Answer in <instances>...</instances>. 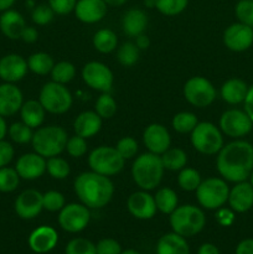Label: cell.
<instances>
[{"label": "cell", "instance_id": "obj_1", "mask_svg": "<svg viewBox=\"0 0 253 254\" xmlns=\"http://www.w3.org/2000/svg\"><path fill=\"white\" fill-rule=\"evenodd\" d=\"M216 168L221 178L228 183L246 181L253 170V145L242 139L226 144L218 151Z\"/></svg>", "mask_w": 253, "mask_h": 254}, {"label": "cell", "instance_id": "obj_2", "mask_svg": "<svg viewBox=\"0 0 253 254\" xmlns=\"http://www.w3.org/2000/svg\"><path fill=\"white\" fill-rule=\"evenodd\" d=\"M73 190L79 202L88 208H103L114 195V185L111 179L92 170L81 173L74 179Z\"/></svg>", "mask_w": 253, "mask_h": 254}, {"label": "cell", "instance_id": "obj_3", "mask_svg": "<svg viewBox=\"0 0 253 254\" xmlns=\"http://www.w3.org/2000/svg\"><path fill=\"white\" fill-rule=\"evenodd\" d=\"M165 168L160 155L153 153H144L136 156L131 165V179L140 190H155L163 180Z\"/></svg>", "mask_w": 253, "mask_h": 254}, {"label": "cell", "instance_id": "obj_4", "mask_svg": "<svg viewBox=\"0 0 253 254\" xmlns=\"http://www.w3.org/2000/svg\"><path fill=\"white\" fill-rule=\"evenodd\" d=\"M68 134L66 129L60 126L40 127L32 135L31 145L35 153L45 159L59 156L66 150Z\"/></svg>", "mask_w": 253, "mask_h": 254}, {"label": "cell", "instance_id": "obj_5", "mask_svg": "<svg viewBox=\"0 0 253 254\" xmlns=\"http://www.w3.org/2000/svg\"><path fill=\"white\" fill-rule=\"evenodd\" d=\"M169 217L173 232L185 238L200 233L206 225V216L203 211L193 205L178 206Z\"/></svg>", "mask_w": 253, "mask_h": 254}, {"label": "cell", "instance_id": "obj_6", "mask_svg": "<svg viewBox=\"0 0 253 254\" xmlns=\"http://www.w3.org/2000/svg\"><path fill=\"white\" fill-rule=\"evenodd\" d=\"M190 141L193 149L203 155H217L225 145L222 131L211 122H198L190 133Z\"/></svg>", "mask_w": 253, "mask_h": 254}, {"label": "cell", "instance_id": "obj_7", "mask_svg": "<svg viewBox=\"0 0 253 254\" xmlns=\"http://www.w3.org/2000/svg\"><path fill=\"white\" fill-rule=\"evenodd\" d=\"M195 192L201 207L205 210H218L227 202L230 188L225 179L207 178L201 181Z\"/></svg>", "mask_w": 253, "mask_h": 254}, {"label": "cell", "instance_id": "obj_8", "mask_svg": "<svg viewBox=\"0 0 253 254\" xmlns=\"http://www.w3.org/2000/svg\"><path fill=\"white\" fill-rule=\"evenodd\" d=\"M126 160L122 158L116 146L101 145L89 153L88 166L92 171L104 176L117 175L124 168Z\"/></svg>", "mask_w": 253, "mask_h": 254}, {"label": "cell", "instance_id": "obj_9", "mask_svg": "<svg viewBox=\"0 0 253 254\" xmlns=\"http://www.w3.org/2000/svg\"><path fill=\"white\" fill-rule=\"evenodd\" d=\"M39 101L47 113L63 114L71 109L73 97L66 84L51 81L42 86Z\"/></svg>", "mask_w": 253, "mask_h": 254}, {"label": "cell", "instance_id": "obj_10", "mask_svg": "<svg viewBox=\"0 0 253 254\" xmlns=\"http://www.w3.org/2000/svg\"><path fill=\"white\" fill-rule=\"evenodd\" d=\"M186 102L196 108H206L215 102L217 91L215 86L202 76H193L185 82L183 88Z\"/></svg>", "mask_w": 253, "mask_h": 254}, {"label": "cell", "instance_id": "obj_11", "mask_svg": "<svg viewBox=\"0 0 253 254\" xmlns=\"http://www.w3.org/2000/svg\"><path fill=\"white\" fill-rule=\"evenodd\" d=\"M91 212L83 203H67L59 212V225L68 233H78L88 226Z\"/></svg>", "mask_w": 253, "mask_h": 254}, {"label": "cell", "instance_id": "obj_12", "mask_svg": "<svg viewBox=\"0 0 253 254\" xmlns=\"http://www.w3.org/2000/svg\"><path fill=\"white\" fill-rule=\"evenodd\" d=\"M82 79L89 88L101 93L109 92L113 87L114 76L107 64L99 61H91L83 66L81 71Z\"/></svg>", "mask_w": 253, "mask_h": 254}, {"label": "cell", "instance_id": "obj_13", "mask_svg": "<svg viewBox=\"0 0 253 254\" xmlns=\"http://www.w3.org/2000/svg\"><path fill=\"white\" fill-rule=\"evenodd\" d=\"M218 128L223 135L232 139H241L251 133L253 129V122L245 111L228 109L221 116Z\"/></svg>", "mask_w": 253, "mask_h": 254}, {"label": "cell", "instance_id": "obj_14", "mask_svg": "<svg viewBox=\"0 0 253 254\" xmlns=\"http://www.w3.org/2000/svg\"><path fill=\"white\" fill-rule=\"evenodd\" d=\"M223 45L230 51H247L253 45V27L247 26L242 22H235L226 27L223 31Z\"/></svg>", "mask_w": 253, "mask_h": 254}, {"label": "cell", "instance_id": "obj_15", "mask_svg": "<svg viewBox=\"0 0 253 254\" xmlns=\"http://www.w3.org/2000/svg\"><path fill=\"white\" fill-rule=\"evenodd\" d=\"M14 208L16 215L22 220H32L37 217L44 210L42 193L35 189L24 190L15 200Z\"/></svg>", "mask_w": 253, "mask_h": 254}, {"label": "cell", "instance_id": "obj_16", "mask_svg": "<svg viewBox=\"0 0 253 254\" xmlns=\"http://www.w3.org/2000/svg\"><path fill=\"white\" fill-rule=\"evenodd\" d=\"M143 143L149 153L161 155L171 148V135L163 124L151 123L144 129Z\"/></svg>", "mask_w": 253, "mask_h": 254}, {"label": "cell", "instance_id": "obj_17", "mask_svg": "<svg viewBox=\"0 0 253 254\" xmlns=\"http://www.w3.org/2000/svg\"><path fill=\"white\" fill-rule=\"evenodd\" d=\"M126 208L129 213L138 220H151L158 211L154 195H150L149 191L144 190L135 191L129 195Z\"/></svg>", "mask_w": 253, "mask_h": 254}, {"label": "cell", "instance_id": "obj_18", "mask_svg": "<svg viewBox=\"0 0 253 254\" xmlns=\"http://www.w3.org/2000/svg\"><path fill=\"white\" fill-rule=\"evenodd\" d=\"M27 60L17 54L5 55L0 59V78L7 83H16L26 76Z\"/></svg>", "mask_w": 253, "mask_h": 254}, {"label": "cell", "instance_id": "obj_19", "mask_svg": "<svg viewBox=\"0 0 253 254\" xmlns=\"http://www.w3.org/2000/svg\"><path fill=\"white\" fill-rule=\"evenodd\" d=\"M15 170L20 179L36 180L46 173V159L37 153H27L20 156L15 164Z\"/></svg>", "mask_w": 253, "mask_h": 254}, {"label": "cell", "instance_id": "obj_20", "mask_svg": "<svg viewBox=\"0 0 253 254\" xmlns=\"http://www.w3.org/2000/svg\"><path fill=\"white\" fill-rule=\"evenodd\" d=\"M108 5L103 0H77L74 15L83 24H96L104 19Z\"/></svg>", "mask_w": 253, "mask_h": 254}, {"label": "cell", "instance_id": "obj_21", "mask_svg": "<svg viewBox=\"0 0 253 254\" xmlns=\"http://www.w3.org/2000/svg\"><path fill=\"white\" fill-rule=\"evenodd\" d=\"M27 242L32 252L44 254L56 247L59 242V233L51 226H40L30 233Z\"/></svg>", "mask_w": 253, "mask_h": 254}, {"label": "cell", "instance_id": "obj_22", "mask_svg": "<svg viewBox=\"0 0 253 254\" xmlns=\"http://www.w3.org/2000/svg\"><path fill=\"white\" fill-rule=\"evenodd\" d=\"M228 205L233 212L245 213L253 207V186L250 181H241L230 189Z\"/></svg>", "mask_w": 253, "mask_h": 254}, {"label": "cell", "instance_id": "obj_23", "mask_svg": "<svg viewBox=\"0 0 253 254\" xmlns=\"http://www.w3.org/2000/svg\"><path fill=\"white\" fill-rule=\"evenodd\" d=\"M22 103L24 96L19 87L7 82L0 84V116L4 118L14 116L20 112Z\"/></svg>", "mask_w": 253, "mask_h": 254}, {"label": "cell", "instance_id": "obj_24", "mask_svg": "<svg viewBox=\"0 0 253 254\" xmlns=\"http://www.w3.org/2000/svg\"><path fill=\"white\" fill-rule=\"evenodd\" d=\"M149 19L146 12L139 7L126 10L122 16V30L129 37H138L148 27Z\"/></svg>", "mask_w": 253, "mask_h": 254}, {"label": "cell", "instance_id": "obj_25", "mask_svg": "<svg viewBox=\"0 0 253 254\" xmlns=\"http://www.w3.org/2000/svg\"><path fill=\"white\" fill-rule=\"evenodd\" d=\"M103 119L94 111H84L76 117L73 122V130L76 135L89 139L99 133Z\"/></svg>", "mask_w": 253, "mask_h": 254}, {"label": "cell", "instance_id": "obj_26", "mask_svg": "<svg viewBox=\"0 0 253 254\" xmlns=\"http://www.w3.org/2000/svg\"><path fill=\"white\" fill-rule=\"evenodd\" d=\"M26 27L24 16L16 10H5L0 15V30L2 35L10 40L21 39L24 29Z\"/></svg>", "mask_w": 253, "mask_h": 254}, {"label": "cell", "instance_id": "obj_27", "mask_svg": "<svg viewBox=\"0 0 253 254\" xmlns=\"http://www.w3.org/2000/svg\"><path fill=\"white\" fill-rule=\"evenodd\" d=\"M250 86L241 78H230L221 86V98L231 106L245 102Z\"/></svg>", "mask_w": 253, "mask_h": 254}, {"label": "cell", "instance_id": "obj_28", "mask_svg": "<svg viewBox=\"0 0 253 254\" xmlns=\"http://www.w3.org/2000/svg\"><path fill=\"white\" fill-rule=\"evenodd\" d=\"M156 254H190L186 238L175 232L161 236L156 245Z\"/></svg>", "mask_w": 253, "mask_h": 254}, {"label": "cell", "instance_id": "obj_29", "mask_svg": "<svg viewBox=\"0 0 253 254\" xmlns=\"http://www.w3.org/2000/svg\"><path fill=\"white\" fill-rule=\"evenodd\" d=\"M46 116V111L40 103L39 99H29L24 102L20 109L21 122H24L30 128L37 129L42 126Z\"/></svg>", "mask_w": 253, "mask_h": 254}, {"label": "cell", "instance_id": "obj_30", "mask_svg": "<svg viewBox=\"0 0 253 254\" xmlns=\"http://www.w3.org/2000/svg\"><path fill=\"white\" fill-rule=\"evenodd\" d=\"M93 47L101 54H111L118 47V37L111 29H101L93 35Z\"/></svg>", "mask_w": 253, "mask_h": 254}, {"label": "cell", "instance_id": "obj_31", "mask_svg": "<svg viewBox=\"0 0 253 254\" xmlns=\"http://www.w3.org/2000/svg\"><path fill=\"white\" fill-rule=\"evenodd\" d=\"M154 200H155L158 211H160L164 215H170L179 206L178 193L170 188L159 189L155 195H154Z\"/></svg>", "mask_w": 253, "mask_h": 254}, {"label": "cell", "instance_id": "obj_32", "mask_svg": "<svg viewBox=\"0 0 253 254\" xmlns=\"http://www.w3.org/2000/svg\"><path fill=\"white\" fill-rule=\"evenodd\" d=\"M55 66V61L51 55L46 52H35L30 55L27 59V67L31 72L39 76H46L51 73L52 68Z\"/></svg>", "mask_w": 253, "mask_h": 254}, {"label": "cell", "instance_id": "obj_33", "mask_svg": "<svg viewBox=\"0 0 253 254\" xmlns=\"http://www.w3.org/2000/svg\"><path fill=\"white\" fill-rule=\"evenodd\" d=\"M165 170L180 171L188 164V154L180 148H169L160 155Z\"/></svg>", "mask_w": 253, "mask_h": 254}, {"label": "cell", "instance_id": "obj_34", "mask_svg": "<svg viewBox=\"0 0 253 254\" xmlns=\"http://www.w3.org/2000/svg\"><path fill=\"white\" fill-rule=\"evenodd\" d=\"M140 56V50L135 45V42L126 41L122 44L117 50V60L124 67H131L138 62Z\"/></svg>", "mask_w": 253, "mask_h": 254}, {"label": "cell", "instance_id": "obj_35", "mask_svg": "<svg viewBox=\"0 0 253 254\" xmlns=\"http://www.w3.org/2000/svg\"><path fill=\"white\" fill-rule=\"evenodd\" d=\"M201 181H202V179H201L200 173L196 169L185 166V168L179 171L178 185L180 186L181 190L188 191V192L196 191Z\"/></svg>", "mask_w": 253, "mask_h": 254}, {"label": "cell", "instance_id": "obj_36", "mask_svg": "<svg viewBox=\"0 0 253 254\" xmlns=\"http://www.w3.org/2000/svg\"><path fill=\"white\" fill-rule=\"evenodd\" d=\"M197 117L192 112H180L174 116L171 121V127L175 131L180 134H189L197 126Z\"/></svg>", "mask_w": 253, "mask_h": 254}, {"label": "cell", "instance_id": "obj_37", "mask_svg": "<svg viewBox=\"0 0 253 254\" xmlns=\"http://www.w3.org/2000/svg\"><path fill=\"white\" fill-rule=\"evenodd\" d=\"M50 74H51V81L61 84H67L76 77V67L68 61H60L55 64Z\"/></svg>", "mask_w": 253, "mask_h": 254}, {"label": "cell", "instance_id": "obj_38", "mask_svg": "<svg viewBox=\"0 0 253 254\" xmlns=\"http://www.w3.org/2000/svg\"><path fill=\"white\" fill-rule=\"evenodd\" d=\"M46 171L52 179L64 180L71 173V168L68 161L59 155L46 159Z\"/></svg>", "mask_w": 253, "mask_h": 254}, {"label": "cell", "instance_id": "obj_39", "mask_svg": "<svg viewBox=\"0 0 253 254\" xmlns=\"http://www.w3.org/2000/svg\"><path fill=\"white\" fill-rule=\"evenodd\" d=\"M117 109H118V106H117L116 99L109 94V92L102 93L94 103V112L102 119H111L117 113Z\"/></svg>", "mask_w": 253, "mask_h": 254}, {"label": "cell", "instance_id": "obj_40", "mask_svg": "<svg viewBox=\"0 0 253 254\" xmlns=\"http://www.w3.org/2000/svg\"><path fill=\"white\" fill-rule=\"evenodd\" d=\"M155 9L165 16H176L188 7L189 0H154Z\"/></svg>", "mask_w": 253, "mask_h": 254}, {"label": "cell", "instance_id": "obj_41", "mask_svg": "<svg viewBox=\"0 0 253 254\" xmlns=\"http://www.w3.org/2000/svg\"><path fill=\"white\" fill-rule=\"evenodd\" d=\"M7 134L14 143L27 144L31 143L34 131H32V128L26 126L24 122H15L7 128Z\"/></svg>", "mask_w": 253, "mask_h": 254}, {"label": "cell", "instance_id": "obj_42", "mask_svg": "<svg viewBox=\"0 0 253 254\" xmlns=\"http://www.w3.org/2000/svg\"><path fill=\"white\" fill-rule=\"evenodd\" d=\"M20 185V176L15 168H0V192H12Z\"/></svg>", "mask_w": 253, "mask_h": 254}, {"label": "cell", "instance_id": "obj_43", "mask_svg": "<svg viewBox=\"0 0 253 254\" xmlns=\"http://www.w3.org/2000/svg\"><path fill=\"white\" fill-rule=\"evenodd\" d=\"M42 202H44V210L49 212H60L66 205L64 196L56 190H50L42 193Z\"/></svg>", "mask_w": 253, "mask_h": 254}, {"label": "cell", "instance_id": "obj_44", "mask_svg": "<svg viewBox=\"0 0 253 254\" xmlns=\"http://www.w3.org/2000/svg\"><path fill=\"white\" fill-rule=\"evenodd\" d=\"M66 254H97L96 245L86 238H73L69 241L64 250Z\"/></svg>", "mask_w": 253, "mask_h": 254}, {"label": "cell", "instance_id": "obj_45", "mask_svg": "<svg viewBox=\"0 0 253 254\" xmlns=\"http://www.w3.org/2000/svg\"><path fill=\"white\" fill-rule=\"evenodd\" d=\"M238 22L253 27V0H238L235 6Z\"/></svg>", "mask_w": 253, "mask_h": 254}, {"label": "cell", "instance_id": "obj_46", "mask_svg": "<svg viewBox=\"0 0 253 254\" xmlns=\"http://www.w3.org/2000/svg\"><path fill=\"white\" fill-rule=\"evenodd\" d=\"M116 149L124 160H129V159L135 158L136 153L139 150V144L133 136H123L118 140Z\"/></svg>", "mask_w": 253, "mask_h": 254}, {"label": "cell", "instance_id": "obj_47", "mask_svg": "<svg viewBox=\"0 0 253 254\" xmlns=\"http://www.w3.org/2000/svg\"><path fill=\"white\" fill-rule=\"evenodd\" d=\"M87 150H88L87 139L76 135V134L73 136H69L66 144V151L69 156L77 159L82 158V156L86 155Z\"/></svg>", "mask_w": 253, "mask_h": 254}, {"label": "cell", "instance_id": "obj_48", "mask_svg": "<svg viewBox=\"0 0 253 254\" xmlns=\"http://www.w3.org/2000/svg\"><path fill=\"white\" fill-rule=\"evenodd\" d=\"M55 15L56 14H55L54 10L51 9L49 4H39L32 9L31 19L39 26H45V25H49L54 20Z\"/></svg>", "mask_w": 253, "mask_h": 254}, {"label": "cell", "instance_id": "obj_49", "mask_svg": "<svg viewBox=\"0 0 253 254\" xmlns=\"http://www.w3.org/2000/svg\"><path fill=\"white\" fill-rule=\"evenodd\" d=\"M97 254H121L122 247L113 238H103L96 245Z\"/></svg>", "mask_w": 253, "mask_h": 254}, {"label": "cell", "instance_id": "obj_50", "mask_svg": "<svg viewBox=\"0 0 253 254\" xmlns=\"http://www.w3.org/2000/svg\"><path fill=\"white\" fill-rule=\"evenodd\" d=\"M76 4L77 0H49V5L56 15L71 14Z\"/></svg>", "mask_w": 253, "mask_h": 254}, {"label": "cell", "instance_id": "obj_51", "mask_svg": "<svg viewBox=\"0 0 253 254\" xmlns=\"http://www.w3.org/2000/svg\"><path fill=\"white\" fill-rule=\"evenodd\" d=\"M14 146L6 140H0V168L7 166L14 158Z\"/></svg>", "mask_w": 253, "mask_h": 254}, {"label": "cell", "instance_id": "obj_52", "mask_svg": "<svg viewBox=\"0 0 253 254\" xmlns=\"http://www.w3.org/2000/svg\"><path fill=\"white\" fill-rule=\"evenodd\" d=\"M37 39H39V31H37L35 27H32V26L25 27L24 31H22V35H21L22 41L26 42V44H32V42L36 41Z\"/></svg>", "mask_w": 253, "mask_h": 254}, {"label": "cell", "instance_id": "obj_53", "mask_svg": "<svg viewBox=\"0 0 253 254\" xmlns=\"http://www.w3.org/2000/svg\"><path fill=\"white\" fill-rule=\"evenodd\" d=\"M236 254H253V238H247L238 243Z\"/></svg>", "mask_w": 253, "mask_h": 254}, {"label": "cell", "instance_id": "obj_54", "mask_svg": "<svg viewBox=\"0 0 253 254\" xmlns=\"http://www.w3.org/2000/svg\"><path fill=\"white\" fill-rule=\"evenodd\" d=\"M233 212L230 210H223L222 207L218 208V212H217V220L221 225L223 226H228L232 223L233 221Z\"/></svg>", "mask_w": 253, "mask_h": 254}, {"label": "cell", "instance_id": "obj_55", "mask_svg": "<svg viewBox=\"0 0 253 254\" xmlns=\"http://www.w3.org/2000/svg\"><path fill=\"white\" fill-rule=\"evenodd\" d=\"M243 104H245V112L248 114L251 121L253 122V84L248 88L247 96H246Z\"/></svg>", "mask_w": 253, "mask_h": 254}, {"label": "cell", "instance_id": "obj_56", "mask_svg": "<svg viewBox=\"0 0 253 254\" xmlns=\"http://www.w3.org/2000/svg\"><path fill=\"white\" fill-rule=\"evenodd\" d=\"M197 254H220V251L212 243H203L198 248Z\"/></svg>", "mask_w": 253, "mask_h": 254}, {"label": "cell", "instance_id": "obj_57", "mask_svg": "<svg viewBox=\"0 0 253 254\" xmlns=\"http://www.w3.org/2000/svg\"><path fill=\"white\" fill-rule=\"evenodd\" d=\"M135 45L140 51L141 50H146L150 46V40H149V37L145 34H141L138 37H135Z\"/></svg>", "mask_w": 253, "mask_h": 254}, {"label": "cell", "instance_id": "obj_58", "mask_svg": "<svg viewBox=\"0 0 253 254\" xmlns=\"http://www.w3.org/2000/svg\"><path fill=\"white\" fill-rule=\"evenodd\" d=\"M7 134V126H6V122H5V118L2 116H0V140L6 136Z\"/></svg>", "mask_w": 253, "mask_h": 254}, {"label": "cell", "instance_id": "obj_59", "mask_svg": "<svg viewBox=\"0 0 253 254\" xmlns=\"http://www.w3.org/2000/svg\"><path fill=\"white\" fill-rule=\"evenodd\" d=\"M16 0H0V11H5V10L11 9L12 5L15 4Z\"/></svg>", "mask_w": 253, "mask_h": 254}, {"label": "cell", "instance_id": "obj_60", "mask_svg": "<svg viewBox=\"0 0 253 254\" xmlns=\"http://www.w3.org/2000/svg\"><path fill=\"white\" fill-rule=\"evenodd\" d=\"M108 6H122L126 2V0H103Z\"/></svg>", "mask_w": 253, "mask_h": 254}, {"label": "cell", "instance_id": "obj_61", "mask_svg": "<svg viewBox=\"0 0 253 254\" xmlns=\"http://www.w3.org/2000/svg\"><path fill=\"white\" fill-rule=\"evenodd\" d=\"M121 254H140V253L135 250H126V251H122Z\"/></svg>", "mask_w": 253, "mask_h": 254}, {"label": "cell", "instance_id": "obj_62", "mask_svg": "<svg viewBox=\"0 0 253 254\" xmlns=\"http://www.w3.org/2000/svg\"><path fill=\"white\" fill-rule=\"evenodd\" d=\"M248 179H250V184L253 186V170H252V173H251L250 178H248Z\"/></svg>", "mask_w": 253, "mask_h": 254}]
</instances>
